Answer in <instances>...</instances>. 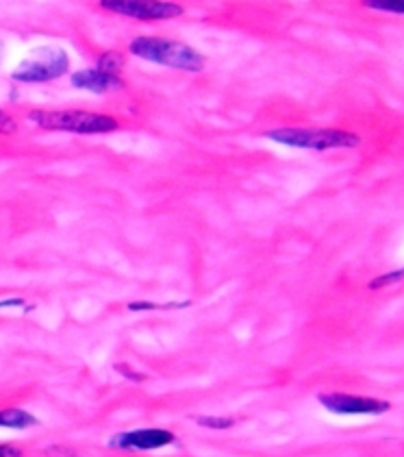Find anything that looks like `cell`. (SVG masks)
<instances>
[{"label":"cell","instance_id":"cell-8","mask_svg":"<svg viewBox=\"0 0 404 457\" xmlns=\"http://www.w3.org/2000/svg\"><path fill=\"white\" fill-rule=\"evenodd\" d=\"M72 86L77 89H85V92H94V94H107V92H116L124 86V81L120 77H113V74L101 72L98 68H85V71L74 72L70 77Z\"/></svg>","mask_w":404,"mask_h":457},{"label":"cell","instance_id":"cell-5","mask_svg":"<svg viewBox=\"0 0 404 457\" xmlns=\"http://www.w3.org/2000/svg\"><path fill=\"white\" fill-rule=\"evenodd\" d=\"M101 7L109 13L139 20V22L174 20L186 13L181 4L169 0H101Z\"/></svg>","mask_w":404,"mask_h":457},{"label":"cell","instance_id":"cell-18","mask_svg":"<svg viewBox=\"0 0 404 457\" xmlns=\"http://www.w3.org/2000/svg\"><path fill=\"white\" fill-rule=\"evenodd\" d=\"M27 301L24 299H3L0 301V310H7V307H24Z\"/></svg>","mask_w":404,"mask_h":457},{"label":"cell","instance_id":"cell-10","mask_svg":"<svg viewBox=\"0 0 404 457\" xmlns=\"http://www.w3.org/2000/svg\"><path fill=\"white\" fill-rule=\"evenodd\" d=\"M124 63H127V59H124L122 53L107 51V53H103L101 57H98L96 68L101 72H107V74H113V77H120V72L124 71Z\"/></svg>","mask_w":404,"mask_h":457},{"label":"cell","instance_id":"cell-17","mask_svg":"<svg viewBox=\"0 0 404 457\" xmlns=\"http://www.w3.org/2000/svg\"><path fill=\"white\" fill-rule=\"evenodd\" d=\"M0 457H24V453L16 445H0Z\"/></svg>","mask_w":404,"mask_h":457},{"label":"cell","instance_id":"cell-2","mask_svg":"<svg viewBox=\"0 0 404 457\" xmlns=\"http://www.w3.org/2000/svg\"><path fill=\"white\" fill-rule=\"evenodd\" d=\"M29 120L44 131L78 133V136H104L120 129L113 116L83 112V109H33Z\"/></svg>","mask_w":404,"mask_h":457},{"label":"cell","instance_id":"cell-7","mask_svg":"<svg viewBox=\"0 0 404 457\" xmlns=\"http://www.w3.org/2000/svg\"><path fill=\"white\" fill-rule=\"evenodd\" d=\"M174 442H177V436L169 429L146 427V429L122 431V434L111 436L109 446L116 451H157L166 449V446L174 445Z\"/></svg>","mask_w":404,"mask_h":457},{"label":"cell","instance_id":"cell-12","mask_svg":"<svg viewBox=\"0 0 404 457\" xmlns=\"http://www.w3.org/2000/svg\"><path fill=\"white\" fill-rule=\"evenodd\" d=\"M363 7L374 9V12H385L396 13V16H404V0H361Z\"/></svg>","mask_w":404,"mask_h":457},{"label":"cell","instance_id":"cell-16","mask_svg":"<svg viewBox=\"0 0 404 457\" xmlns=\"http://www.w3.org/2000/svg\"><path fill=\"white\" fill-rule=\"evenodd\" d=\"M116 370H118L122 377H127V379L135 381V384H139V381H146V379H148V375H139V372L133 370L128 364H116Z\"/></svg>","mask_w":404,"mask_h":457},{"label":"cell","instance_id":"cell-1","mask_svg":"<svg viewBox=\"0 0 404 457\" xmlns=\"http://www.w3.org/2000/svg\"><path fill=\"white\" fill-rule=\"evenodd\" d=\"M128 53L148 63H157V66L174 68V71L183 72H202L204 66H207V57L202 53H198L189 44L168 37L139 36L128 44Z\"/></svg>","mask_w":404,"mask_h":457},{"label":"cell","instance_id":"cell-3","mask_svg":"<svg viewBox=\"0 0 404 457\" xmlns=\"http://www.w3.org/2000/svg\"><path fill=\"white\" fill-rule=\"evenodd\" d=\"M268 140L302 151H333V148H357L361 137L342 129H313V127H283L266 133Z\"/></svg>","mask_w":404,"mask_h":457},{"label":"cell","instance_id":"cell-19","mask_svg":"<svg viewBox=\"0 0 404 457\" xmlns=\"http://www.w3.org/2000/svg\"><path fill=\"white\" fill-rule=\"evenodd\" d=\"M3 54H4V44L0 42V62H3Z\"/></svg>","mask_w":404,"mask_h":457},{"label":"cell","instance_id":"cell-15","mask_svg":"<svg viewBox=\"0 0 404 457\" xmlns=\"http://www.w3.org/2000/svg\"><path fill=\"white\" fill-rule=\"evenodd\" d=\"M18 131V122L12 113L0 109V136H13Z\"/></svg>","mask_w":404,"mask_h":457},{"label":"cell","instance_id":"cell-4","mask_svg":"<svg viewBox=\"0 0 404 457\" xmlns=\"http://www.w3.org/2000/svg\"><path fill=\"white\" fill-rule=\"evenodd\" d=\"M68 71L70 57L63 48L42 46L20 62V66L12 72V79L18 83H48L62 79Z\"/></svg>","mask_w":404,"mask_h":457},{"label":"cell","instance_id":"cell-11","mask_svg":"<svg viewBox=\"0 0 404 457\" xmlns=\"http://www.w3.org/2000/svg\"><path fill=\"white\" fill-rule=\"evenodd\" d=\"M192 303L189 301H177V303H153V301H133L128 303V312H154V310H183V307H189Z\"/></svg>","mask_w":404,"mask_h":457},{"label":"cell","instance_id":"cell-13","mask_svg":"<svg viewBox=\"0 0 404 457\" xmlns=\"http://www.w3.org/2000/svg\"><path fill=\"white\" fill-rule=\"evenodd\" d=\"M194 420H196L201 427H204V429H218V431L231 429V427L235 425V419H231V416H196Z\"/></svg>","mask_w":404,"mask_h":457},{"label":"cell","instance_id":"cell-9","mask_svg":"<svg viewBox=\"0 0 404 457\" xmlns=\"http://www.w3.org/2000/svg\"><path fill=\"white\" fill-rule=\"evenodd\" d=\"M39 420L35 419L31 411L22 410V407H4L0 410V427L3 429H31V427H37Z\"/></svg>","mask_w":404,"mask_h":457},{"label":"cell","instance_id":"cell-14","mask_svg":"<svg viewBox=\"0 0 404 457\" xmlns=\"http://www.w3.org/2000/svg\"><path fill=\"white\" fill-rule=\"evenodd\" d=\"M402 279H404V268H400V270H393V272H385V275L376 277V279H372L370 283H367V287H370V290H383V287L393 286V283H400Z\"/></svg>","mask_w":404,"mask_h":457},{"label":"cell","instance_id":"cell-6","mask_svg":"<svg viewBox=\"0 0 404 457\" xmlns=\"http://www.w3.org/2000/svg\"><path fill=\"white\" fill-rule=\"evenodd\" d=\"M317 401L324 410L339 416H381L392 410L389 401L372 399V396L346 395V392H326L317 395Z\"/></svg>","mask_w":404,"mask_h":457}]
</instances>
